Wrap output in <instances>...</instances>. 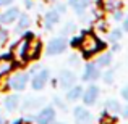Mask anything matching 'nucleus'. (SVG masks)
I'll use <instances>...</instances> for the list:
<instances>
[{"mask_svg":"<svg viewBox=\"0 0 128 124\" xmlns=\"http://www.w3.org/2000/svg\"><path fill=\"white\" fill-rule=\"evenodd\" d=\"M78 47L81 48V52H83L84 56H92V55H96V53H99L100 50L106 47V43L100 42L94 34L86 32V34H83L81 37H80Z\"/></svg>","mask_w":128,"mask_h":124,"instance_id":"1","label":"nucleus"},{"mask_svg":"<svg viewBox=\"0 0 128 124\" xmlns=\"http://www.w3.org/2000/svg\"><path fill=\"white\" fill-rule=\"evenodd\" d=\"M31 39H32V36L28 34L24 39H20V41L12 47L13 60H18V61H26V60H28V47H29V41H31Z\"/></svg>","mask_w":128,"mask_h":124,"instance_id":"2","label":"nucleus"},{"mask_svg":"<svg viewBox=\"0 0 128 124\" xmlns=\"http://www.w3.org/2000/svg\"><path fill=\"white\" fill-rule=\"evenodd\" d=\"M28 79H29L28 73H15L8 79V87H12L13 90H24L26 84H28Z\"/></svg>","mask_w":128,"mask_h":124,"instance_id":"3","label":"nucleus"},{"mask_svg":"<svg viewBox=\"0 0 128 124\" xmlns=\"http://www.w3.org/2000/svg\"><path fill=\"white\" fill-rule=\"evenodd\" d=\"M49 81V71L47 69H39L31 79V87L34 90H42Z\"/></svg>","mask_w":128,"mask_h":124,"instance_id":"4","label":"nucleus"},{"mask_svg":"<svg viewBox=\"0 0 128 124\" xmlns=\"http://www.w3.org/2000/svg\"><path fill=\"white\" fill-rule=\"evenodd\" d=\"M65 48H66V39L63 37V36H60V37H55L49 42V45H47V53H49V55H58V53H62Z\"/></svg>","mask_w":128,"mask_h":124,"instance_id":"5","label":"nucleus"},{"mask_svg":"<svg viewBox=\"0 0 128 124\" xmlns=\"http://www.w3.org/2000/svg\"><path fill=\"white\" fill-rule=\"evenodd\" d=\"M73 115H75V123L76 124H92V121H94L92 115L88 111L84 106H76Z\"/></svg>","mask_w":128,"mask_h":124,"instance_id":"6","label":"nucleus"},{"mask_svg":"<svg viewBox=\"0 0 128 124\" xmlns=\"http://www.w3.org/2000/svg\"><path fill=\"white\" fill-rule=\"evenodd\" d=\"M100 78V71L97 68L96 63H88L84 66V73H83V81L84 82H92Z\"/></svg>","mask_w":128,"mask_h":124,"instance_id":"7","label":"nucleus"},{"mask_svg":"<svg viewBox=\"0 0 128 124\" xmlns=\"http://www.w3.org/2000/svg\"><path fill=\"white\" fill-rule=\"evenodd\" d=\"M34 119L38 121V124H52L55 121V110L52 106H46Z\"/></svg>","mask_w":128,"mask_h":124,"instance_id":"8","label":"nucleus"},{"mask_svg":"<svg viewBox=\"0 0 128 124\" xmlns=\"http://www.w3.org/2000/svg\"><path fill=\"white\" fill-rule=\"evenodd\" d=\"M97 6L104 11L114 13L115 10H122L123 0H97Z\"/></svg>","mask_w":128,"mask_h":124,"instance_id":"9","label":"nucleus"},{"mask_svg":"<svg viewBox=\"0 0 128 124\" xmlns=\"http://www.w3.org/2000/svg\"><path fill=\"white\" fill-rule=\"evenodd\" d=\"M97 97H99V87L97 85H89L86 90H83V102H84V105H94L97 100Z\"/></svg>","mask_w":128,"mask_h":124,"instance_id":"10","label":"nucleus"},{"mask_svg":"<svg viewBox=\"0 0 128 124\" xmlns=\"http://www.w3.org/2000/svg\"><path fill=\"white\" fill-rule=\"evenodd\" d=\"M20 16V10L16 6H12V8L5 10L3 13H0V24H12L18 19Z\"/></svg>","mask_w":128,"mask_h":124,"instance_id":"11","label":"nucleus"},{"mask_svg":"<svg viewBox=\"0 0 128 124\" xmlns=\"http://www.w3.org/2000/svg\"><path fill=\"white\" fill-rule=\"evenodd\" d=\"M76 78H75V73L68 71V69H63L62 73L58 74V84L62 89H70V87L75 84Z\"/></svg>","mask_w":128,"mask_h":124,"instance_id":"12","label":"nucleus"},{"mask_svg":"<svg viewBox=\"0 0 128 124\" xmlns=\"http://www.w3.org/2000/svg\"><path fill=\"white\" fill-rule=\"evenodd\" d=\"M60 19V13L57 11V10H50V11L46 13V16H44V28L47 29V31H50V29L54 28V24H57Z\"/></svg>","mask_w":128,"mask_h":124,"instance_id":"13","label":"nucleus"},{"mask_svg":"<svg viewBox=\"0 0 128 124\" xmlns=\"http://www.w3.org/2000/svg\"><path fill=\"white\" fill-rule=\"evenodd\" d=\"M15 66V61H13V56H2L0 58V78L5 74H8L10 71Z\"/></svg>","mask_w":128,"mask_h":124,"instance_id":"14","label":"nucleus"},{"mask_svg":"<svg viewBox=\"0 0 128 124\" xmlns=\"http://www.w3.org/2000/svg\"><path fill=\"white\" fill-rule=\"evenodd\" d=\"M120 110H122V106H120V103L117 102V100L110 98L106 102V105H104V111H107V115H118Z\"/></svg>","mask_w":128,"mask_h":124,"instance_id":"15","label":"nucleus"},{"mask_svg":"<svg viewBox=\"0 0 128 124\" xmlns=\"http://www.w3.org/2000/svg\"><path fill=\"white\" fill-rule=\"evenodd\" d=\"M41 42L39 41H31L29 42V47H28V60H34L39 56V53H41Z\"/></svg>","mask_w":128,"mask_h":124,"instance_id":"16","label":"nucleus"},{"mask_svg":"<svg viewBox=\"0 0 128 124\" xmlns=\"http://www.w3.org/2000/svg\"><path fill=\"white\" fill-rule=\"evenodd\" d=\"M3 105H5L6 111H15L20 106V97L18 95H8L5 98V102H3Z\"/></svg>","mask_w":128,"mask_h":124,"instance_id":"17","label":"nucleus"},{"mask_svg":"<svg viewBox=\"0 0 128 124\" xmlns=\"http://www.w3.org/2000/svg\"><path fill=\"white\" fill-rule=\"evenodd\" d=\"M42 103H44V98H32V97H29V98H24V102H23V110L29 111V110L38 108Z\"/></svg>","mask_w":128,"mask_h":124,"instance_id":"18","label":"nucleus"},{"mask_svg":"<svg viewBox=\"0 0 128 124\" xmlns=\"http://www.w3.org/2000/svg\"><path fill=\"white\" fill-rule=\"evenodd\" d=\"M83 95V87L81 85H75V87H70V90L66 92V100H70V102H75V100L81 98Z\"/></svg>","mask_w":128,"mask_h":124,"instance_id":"19","label":"nucleus"},{"mask_svg":"<svg viewBox=\"0 0 128 124\" xmlns=\"http://www.w3.org/2000/svg\"><path fill=\"white\" fill-rule=\"evenodd\" d=\"M68 3H70V6L75 8L78 13H83L88 6H89V0H68Z\"/></svg>","mask_w":128,"mask_h":124,"instance_id":"20","label":"nucleus"},{"mask_svg":"<svg viewBox=\"0 0 128 124\" xmlns=\"http://www.w3.org/2000/svg\"><path fill=\"white\" fill-rule=\"evenodd\" d=\"M18 19H20V21H18V26H16L15 31L20 34V32H23V31H24V29L29 26L31 19H29V16H26V15H20V16H18Z\"/></svg>","mask_w":128,"mask_h":124,"instance_id":"21","label":"nucleus"},{"mask_svg":"<svg viewBox=\"0 0 128 124\" xmlns=\"http://www.w3.org/2000/svg\"><path fill=\"white\" fill-rule=\"evenodd\" d=\"M110 63H112V53H102V55L96 60V65L102 66V68L104 66H109Z\"/></svg>","mask_w":128,"mask_h":124,"instance_id":"22","label":"nucleus"},{"mask_svg":"<svg viewBox=\"0 0 128 124\" xmlns=\"http://www.w3.org/2000/svg\"><path fill=\"white\" fill-rule=\"evenodd\" d=\"M122 36H123L122 29H114V31H112V32L109 34V42H112V43L118 42L120 39H122Z\"/></svg>","mask_w":128,"mask_h":124,"instance_id":"23","label":"nucleus"},{"mask_svg":"<svg viewBox=\"0 0 128 124\" xmlns=\"http://www.w3.org/2000/svg\"><path fill=\"white\" fill-rule=\"evenodd\" d=\"M76 29V26H75V23H66L65 26L62 28V36L65 37V36H68V34H72L73 31Z\"/></svg>","mask_w":128,"mask_h":124,"instance_id":"24","label":"nucleus"},{"mask_svg":"<svg viewBox=\"0 0 128 124\" xmlns=\"http://www.w3.org/2000/svg\"><path fill=\"white\" fill-rule=\"evenodd\" d=\"M115 121H117L115 116H114V115L107 116V111H104V115L100 116V124H114Z\"/></svg>","mask_w":128,"mask_h":124,"instance_id":"25","label":"nucleus"},{"mask_svg":"<svg viewBox=\"0 0 128 124\" xmlns=\"http://www.w3.org/2000/svg\"><path fill=\"white\" fill-rule=\"evenodd\" d=\"M107 28H109V24H107L106 19H97V21H96V31H99V32H106V31H107Z\"/></svg>","mask_w":128,"mask_h":124,"instance_id":"26","label":"nucleus"},{"mask_svg":"<svg viewBox=\"0 0 128 124\" xmlns=\"http://www.w3.org/2000/svg\"><path fill=\"white\" fill-rule=\"evenodd\" d=\"M102 79H104V82H106V84H112L114 82V71H112V69L106 71L102 74Z\"/></svg>","mask_w":128,"mask_h":124,"instance_id":"27","label":"nucleus"},{"mask_svg":"<svg viewBox=\"0 0 128 124\" xmlns=\"http://www.w3.org/2000/svg\"><path fill=\"white\" fill-rule=\"evenodd\" d=\"M6 39H8V32H6L5 29H2V28H0V47H2L3 43L6 42Z\"/></svg>","mask_w":128,"mask_h":124,"instance_id":"28","label":"nucleus"},{"mask_svg":"<svg viewBox=\"0 0 128 124\" xmlns=\"http://www.w3.org/2000/svg\"><path fill=\"white\" fill-rule=\"evenodd\" d=\"M114 19H115V21H122L123 19V13L120 11V10H115V11H114Z\"/></svg>","mask_w":128,"mask_h":124,"instance_id":"29","label":"nucleus"},{"mask_svg":"<svg viewBox=\"0 0 128 124\" xmlns=\"http://www.w3.org/2000/svg\"><path fill=\"white\" fill-rule=\"evenodd\" d=\"M120 113H122V116H123L125 119H128V105H126V106H123V108L120 110Z\"/></svg>","mask_w":128,"mask_h":124,"instance_id":"30","label":"nucleus"},{"mask_svg":"<svg viewBox=\"0 0 128 124\" xmlns=\"http://www.w3.org/2000/svg\"><path fill=\"white\" fill-rule=\"evenodd\" d=\"M122 97H123V98H125L126 102H128V85H125V87L122 89Z\"/></svg>","mask_w":128,"mask_h":124,"instance_id":"31","label":"nucleus"},{"mask_svg":"<svg viewBox=\"0 0 128 124\" xmlns=\"http://www.w3.org/2000/svg\"><path fill=\"white\" fill-rule=\"evenodd\" d=\"M78 43H80V37H73L72 39V47H78Z\"/></svg>","mask_w":128,"mask_h":124,"instance_id":"32","label":"nucleus"},{"mask_svg":"<svg viewBox=\"0 0 128 124\" xmlns=\"http://www.w3.org/2000/svg\"><path fill=\"white\" fill-rule=\"evenodd\" d=\"M57 11H58V13H65L66 11V6L65 5H58V6H57Z\"/></svg>","mask_w":128,"mask_h":124,"instance_id":"33","label":"nucleus"},{"mask_svg":"<svg viewBox=\"0 0 128 124\" xmlns=\"http://www.w3.org/2000/svg\"><path fill=\"white\" fill-rule=\"evenodd\" d=\"M13 0H0V6H5V5H10Z\"/></svg>","mask_w":128,"mask_h":124,"instance_id":"34","label":"nucleus"},{"mask_svg":"<svg viewBox=\"0 0 128 124\" xmlns=\"http://www.w3.org/2000/svg\"><path fill=\"white\" fill-rule=\"evenodd\" d=\"M123 31H126L128 32V16L125 19H123Z\"/></svg>","mask_w":128,"mask_h":124,"instance_id":"35","label":"nucleus"},{"mask_svg":"<svg viewBox=\"0 0 128 124\" xmlns=\"http://www.w3.org/2000/svg\"><path fill=\"white\" fill-rule=\"evenodd\" d=\"M26 6H28V8H31V6H32V3H31V0H26Z\"/></svg>","mask_w":128,"mask_h":124,"instance_id":"36","label":"nucleus"},{"mask_svg":"<svg viewBox=\"0 0 128 124\" xmlns=\"http://www.w3.org/2000/svg\"><path fill=\"white\" fill-rule=\"evenodd\" d=\"M0 124H3V118H0Z\"/></svg>","mask_w":128,"mask_h":124,"instance_id":"37","label":"nucleus"},{"mask_svg":"<svg viewBox=\"0 0 128 124\" xmlns=\"http://www.w3.org/2000/svg\"><path fill=\"white\" fill-rule=\"evenodd\" d=\"M46 2H54V0H46Z\"/></svg>","mask_w":128,"mask_h":124,"instance_id":"38","label":"nucleus"},{"mask_svg":"<svg viewBox=\"0 0 128 124\" xmlns=\"http://www.w3.org/2000/svg\"><path fill=\"white\" fill-rule=\"evenodd\" d=\"M58 124H63V123H58Z\"/></svg>","mask_w":128,"mask_h":124,"instance_id":"39","label":"nucleus"}]
</instances>
